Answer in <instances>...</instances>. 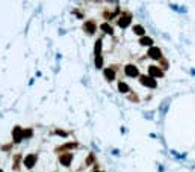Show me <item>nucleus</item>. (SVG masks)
<instances>
[{
    "mask_svg": "<svg viewBox=\"0 0 195 172\" xmlns=\"http://www.w3.org/2000/svg\"><path fill=\"white\" fill-rule=\"evenodd\" d=\"M141 83L144 86H148V88H156V86H157L156 80H153V77H147V76L141 77Z\"/></svg>",
    "mask_w": 195,
    "mask_h": 172,
    "instance_id": "f257e3e1",
    "label": "nucleus"
},
{
    "mask_svg": "<svg viewBox=\"0 0 195 172\" xmlns=\"http://www.w3.org/2000/svg\"><path fill=\"white\" fill-rule=\"evenodd\" d=\"M118 24H120V27H127V26L130 24V15L129 14L121 15L120 20H118Z\"/></svg>",
    "mask_w": 195,
    "mask_h": 172,
    "instance_id": "f03ea898",
    "label": "nucleus"
},
{
    "mask_svg": "<svg viewBox=\"0 0 195 172\" xmlns=\"http://www.w3.org/2000/svg\"><path fill=\"white\" fill-rule=\"evenodd\" d=\"M126 74H127L129 77H136L139 74V71H138V68H136L135 65H127V67H126Z\"/></svg>",
    "mask_w": 195,
    "mask_h": 172,
    "instance_id": "7ed1b4c3",
    "label": "nucleus"
},
{
    "mask_svg": "<svg viewBox=\"0 0 195 172\" xmlns=\"http://www.w3.org/2000/svg\"><path fill=\"white\" fill-rule=\"evenodd\" d=\"M71 159H73V154L71 153H65V154H62L61 155V163L64 165V166H70V163H71Z\"/></svg>",
    "mask_w": 195,
    "mask_h": 172,
    "instance_id": "20e7f679",
    "label": "nucleus"
},
{
    "mask_svg": "<svg viewBox=\"0 0 195 172\" xmlns=\"http://www.w3.org/2000/svg\"><path fill=\"white\" fill-rule=\"evenodd\" d=\"M12 136H14L15 142H20V141H21V137H23V130L20 127H15L14 131H12Z\"/></svg>",
    "mask_w": 195,
    "mask_h": 172,
    "instance_id": "39448f33",
    "label": "nucleus"
},
{
    "mask_svg": "<svg viewBox=\"0 0 195 172\" xmlns=\"http://www.w3.org/2000/svg\"><path fill=\"white\" fill-rule=\"evenodd\" d=\"M36 162V155L32 154V155H27V157L24 159V165H26V168H32V166L35 165Z\"/></svg>",
    "mask_w": 195,
    "mask_h": 172,
    "instance_id": "423d86ee",
    "label": "nucleus"
},
{
    "mask_svg": "<svg viewBox=\"0 0 195 172\" xmlns=\"http://www.w3.org/2000/svg\"><path fill=\"white\" fill-rule=\"evenodd\" d=\"M160 55H162V53H160V50L157 47H151L150 51H148V56L153 57V59H160Z\"/></svg>",
    "mask_w": 195,
    "mask_h": 172,
    "instance_id": "0eeeda50",
    "label": "nucleus"
},
{
    "mask_svg": "<svg viewBox=\"0 0 195 172\" xmlns=\"http://www.w3.org/2000/svg\"><path fill=\"white\" fill-rule=\"evenodd\" d=\"M83 29H85L88 33H94V32H95V23H94V21H86Z\"/></svg>",
    "mask_w": 195,
    "mask_h": 172,
    "instance_id": "6e6552de",
    "label": "nucleus"
},
{
    "mask_svg": "<svg viewBox=\"0 0 195 172\" xmlns=\"http://www.w3.org/2000/svg\"><path fill=\"white\" fill-rule=\"evenodd\" d=\"M162 71L157 67H150V77H160Z\"/></svg>",
    "mask_w": 195,
    "mask_h": 172,
    "instance_id": "1a4fd4ad",
    "label": "nucleus"
},
{
    "mask_svg": "<svg viewBox=\"0 0 195 172\" xmlns=\"http://www.w3.org/2000/svg\"><path fill=\"white\" fill-rule=\"evenodd\" d=\"M104 77H106L108 80H114L115 79V71L110 69V68H106L104 69Z\"/></svg>",
    "mask_w": 195,
    "mask_h": 172,
    "instance_id": "9d476101",
    "label": "nucleus"
},
{
    "mask_svg": "<svg viewBox=\"0 0 195 172\" xmlns=\"http://www.w3.org/2000/svg\"><path fill=\"white\" fill-rule=\"evenodd\" d=\"M100 27H102V30H104V32H106V33H112V32H114V29H112V26H109L108 23H104V24H102V26H100Z\"/></svg>",
    "mask_w": 195,
    "mask_h": 172,
    "instance_id": "9b49d317",
    "label": "nucleus"
},
{
    "mask_svg": "<svg viewBox=\"0 0 195 172\" xmlns=\"http://www.w3.org/2000/svg\"><path fill=\"white\" fill-rule=\"evenodd\" d=\"M133 32H135L136 35H144V27H142V26H135Z\"/></svg>",
    "mask_w": 195,
    "mask_h": 172,
    "instance_id": "f8f14e48",
    "label": "nucleus"
},
{
    "mask_svg": "<svg viewBox=\"0 0 195 172\" xmlns=\"http://www.w3.org/2000/svg\"><path fill=\"white\" fill-rule=\"evenodd\" d=\"M118 89L121 91V92H129V86L126 85V83H123V82L118 85Z\"/></svg>",
    "mask_w": 195,
    "mask_h": 172,
    "instance_id": "ddd939ff",
    "label": "nucleus"
},
{
    "mask_svg": "<svg viewBox=\"0 0 195 172\" xmlns=\"http://www.w3.org/2000/svg\"><path fill=\"white\" fill-rule=\"evenodd\" d=\"M141 44L142 45H151L153 44V39L151 38H142L141 39Z\"/></svg>",
    "mask_w": 195,
    "mask_h": 172,
    "instance_id": "4468645a",
    "label": "nucleus"
},
{
    "mask_svg": "<svg viewBox=\"0 0 195 172\" xmlns=\"http://www.w3.org/2000/svg\"><path fill=\"white\" fill-rule=\"evenodd\" d=\"M102 65H103V59H102V56H97L95 57V67L102 68Z\"/></svg>",
    "mask_w": 195,
    "mask_h": 172,
    "instance_id": "2eb2a0df",
    "label": "nucleus"
},
{
    "mask_svg": "<svg viewBox=\"0 0 195 172\" xmlns=\"http://www.w3.org/2000/svg\"><path fill=\"white\" fill-rule=\"evenodd\" d=\"M100 50H102V41H97L95 42V55L100 56Z\"/></svg>",
    "mask_w": 195,
    "mask_h": 172,
    "instance_id": "dca6fc26",
    "label": "nucleus"
},
{
    "mask_svg": "<svg viewBox=\"0 0 195 172\" xmlns=\"http://www.w3.org/2000/svg\"><path fill=\"white\" fill-rule=\"evenodd\" d=\"M56 133H57V134H61V136H65V134H67L65 131H61V130H57Z\"/></svg>",
    "mask_w": 195,
    "mask_h": 172,
    "instance_id": "f3484780",
    "label": "nucleus"
},
{
    "mask_svg": "<svg viewBox=\"0 0 195 172\" xmlns=\"http://www.w3.org/2000/svg\"><path fill=\"white\" fill-rule=\"evenodd\" d=\"M0 172H3V171H0Z\"/></svg>",
    "mask_w": 195,
    "mask_h": 172,
    "instance_id": "a211bd4d",
    "label": "nucleus"
}]
</instances>
